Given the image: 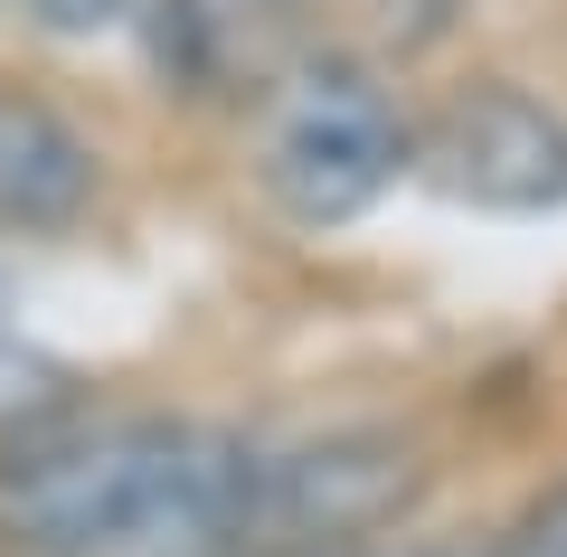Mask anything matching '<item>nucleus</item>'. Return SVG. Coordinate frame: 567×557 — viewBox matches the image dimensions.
Returning a JSON list of instances; mask_svg holds the SVG:
<instances>
[{
	"instance_id": "nucleus-2",
	"label": "nucleus",
	"mask_w": 567,
	"mask_h": 557,
	"mask_svg": "<svg viewBox=\"0 0 567 557\" xmlns=\"http://www.w3.org/2000/svg\"><path fill=\"white\" fill-rule=\"evenodd\" d=\"M246 179L303 237H341L398 179H416V104L398 95L388 58L293 39L246 95Z\"/></svg>"
},
{
	"instance_id": "nucleus-10",
	"label": "nucleus",
	"mask_w": 567,
	"mask_h": 557,
	"mask_svg": "<svg viewBox=\"0 0 567 557\" xmlns=\"http://www.w3.org/2000/svg\"><path fill=\"white\" fill-rule=\"evenodd\" d=\"M237 20H256V29H303V10L312 0H227Z\"/></svg>"
},
{
	"instance_id": "nucleus-4",
	"label": "nucleus",
	"mask_w": 567,
	"mask_h": 557,
	"mask_svg": "<svg viewBox=\"0 0 567 557\" xmlns=\"http://www.w3.org/2000/svg\"><path fill=\"white\" fill-rule=\"evenodd\" d=\"M416 179L473 218H558L567 208V104L529 76L464 66L416 104Z\"/></svg>"
},
{
	"instance_id": "nucleus-11",
	"label": "nucleus",
	"mask_w": 567,
	"mask_h": 557,
	"mask_svg": "<svg viewBox=\"0 0 567 557\" xmlns=\"http://www.w3.org/2000/svg\"><path fill=\"white\" fill-rule=\"evenodd\" d=\"M246 557H322V548H246ZM350 557H360V548H350Z\"/></svg>"
},
{
	"instance_id": "nucleus-12",
	"label": "nucleus",
	"mask_w": 567,
	"mask_h": 557,
	"mask_svg": "<svg viewBox=\"0 0 567 557\" xmlns=\"http://www.w3.org/2000/svg\"><path fill=\"white\" fill-rule=\"evenodd\" d=\"M0 321H10V275H0Z\"/></svg>"
},
{
	"instance_id": "nucleus-1",
	"label": "nucleus",
	"mask_w": 567,
	"mask_h": 557,
	"mask_svg": "<svg viewBox=\"0 0 567 557\" xmlns=\"http://www.w3.org/2000/svg\"><path fill=\"white\" fill-rule=\"evenodd\" d=\"M265 444L189 406H48L0 435V557H246Z\"/></svg>"
},
{
	"instance_id": "nucleus-5",
	"label": "nucleus",
	"mask_w": 567,
	"mask_h": 557,
	"mask_svg": "<svg viewBox=\"0 0 567 557\" xmlns=\"http://www.w3.org/2000/svg\"><path fill=\"white\" fill-rule=\"evenodd\" d=\"M104 199V142L39 85H0V237H76Z\"/></svg>"
},
{
	"instance_id": "nucleus-8",
	"label": "nucleus",
	"mask_w": 567,
	"mask_h": 557,
	"mask_svg": "<svg viewBox=\"0 0 567 557\" xmlns=\"http://www.w3.org/2000/svg\"><path fill=\"white\" fill-rule=\"evenodd\" d=\"M10 10H20V29H39L58 48H95V39H123L133 0H10Z\"/></svg>"
},
{
	"instance_id": "nucleus-9",
	"label": "nucleus",
	"mask_w": 567,
	"mask_h": 557,
	"mask_svg": "<svg viewBox=\"0 0 567 557\" xmlns=\"http://www.w3.org/2000/svg\"><path fill=\"white\" fill-rule=\"evenodd\" d=\"M360 557H473V538H435V529H398V538H379V548H360Z\"/></svg>"
},
{
	"instance_id": "nucleus-3",
	"label": "nucleus",
	"mask_w": 567,
	"mask_h": 557,
	"mask_svg": "<svg viewBox=\"0 0 567 557\" xmlns=\"http://www.w3.org/2000/svg\"><path fill=\"white\" fill-rule=\"evenodd\" d=\"M435 492V444L416 425H322V435L265 444L256 473V548H379L416 529Z\"/></svg>"
},
{
	"instance_id": "nucleus-6",
	"label": "nucleus",
	"mask_w": 567,
	"mask_h": 557,
	"mask_svg": "<svg viewBox=\"0 0 567 557\" xmlns=\"http://www.w3.org/2000/svg\"><path fill=\"white\" fill-rule=\"evenodd\" d=\"M256 39L265 29L237 20L227 0H133V10H123V48H133L142 85L162 104H189V114L246 104L265 85L275 58H256Z\"/></svg>"
},
{
	"instance_id": "nucleus-7",
	"label": "nucleus",
	"mask_w": 567,
	"mask_h": 557,
	"mask_svg": "<svg viewBox=\"0 0 567 557\" xmlns=\"http://www.w3.org/2000/svg\"><path fill=\"white\" fill-rule=\"evenodd\" d=\"M473 557H567V473H548L492 538H473Z\"/></svg>"
}]
</instances>
